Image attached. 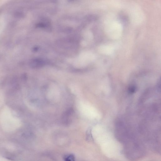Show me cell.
I'll list each match as a JSON object with an SVG mask.
<instances>
[{"instance_id":"6da1fadb","label":"cell","mask_w":161,"mask_h":161,"mask_svg":"<svg viewBox=\"0 0 161 161\" xmlns=\"http://www.w3.org/2000/svg\"><path fill=\"white\" fill-rule=\"evenodd\" d=\"M0 123L5 129H12L20 125V120L13 110L5 107L0 113Z\"/></svg>"},{"instance_id":"7a4b0ae2","label":"cell","mask_w":161,"mask_h":161,"mask_svg":"<svg viewBox=\"0 0 161 161\" xmlns=\"http://www.w3.org/2000/svg\"><path fill=\"white\" fill-rule=\"evenodd\" d=\"M135 88L133 86L130 87L129 89V92L130 93H133L135 91Z\"/></svg>"}]
</instances>
